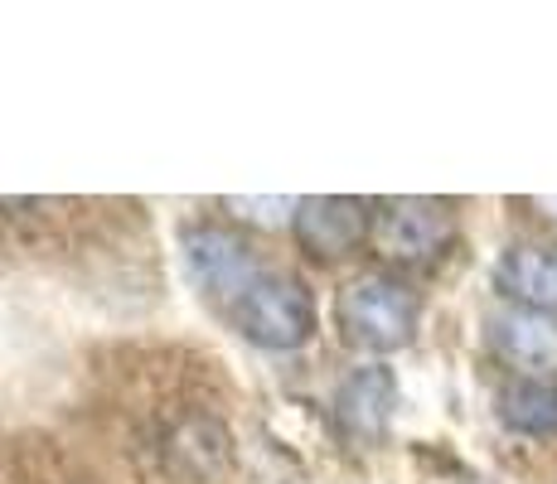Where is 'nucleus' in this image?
Listing matches in <instances>:
<instances>
[{
    "label": "nucleus",
    "instance_id": "f03ea898",
    "mask_svg": "<svg viewBox=\"0 0 557 484\" xmlns=\"http://www.w3.org/2000/svg\"><path fill=\"white\" fill-rule=\"evenodd\" d=\"M417 315H422L417 290L388 272L355 276L335 300V320H339V330H345V339L359 344V349H373V353L403 349V344L417 335Z\"/></svg>",
    "mask_w": 557,
    "mask_h": 484
},
{
    "label": "nucleus",
    "instance_id": "f257e3e1",
    "mask_svg": "<svg viewBox=\"0 0 557 484\" xmlns=\"http://www.w3.org/2000/svg\"><path fill=\"white\" fill-rule=\"evenodd\" d=\"M233 330L262 349H301L315 335V300L301 276L292 272H257L238 296L223 306Z\"/></svg>",
    "mask_w": 557,
    "mask_h": 484
},
{
    "label": "nucleus",
    "instance_id": "423d86ee",
    "mask_svg": "<svg viewBox=\"0 0 557 484\" xmlns=\"http://www.w3.org/2000/svg\"><path fill=\"white\" fill-rule=\"evenodd\" d=\"M490 344L495 353L519 369L523 378H543V373H557V320L543 315V310H523L509 306L490 320Z\"/></svg>",
    "mask_w": 557,
    "mask_h": 484
},
{
    "label": "nucleus",
    "instance_id": "7ed1b4c3",
    "mask_svg": "<svg viewBox=\"0 0 557 484\" xmlns=\"http://www.w3.org/2000/svg\"><path fill=\"white\" fill-rule=\"evenodd\" d=\"M373 243L398 266H432L456 243V213L446 199H388L373 213Z\"/></svg>",
    "mask_w": 557,
    "mask_h": 484
},
{
    "label": "nucleus",
    "instance_id": "39448f33",
    "mask_svg": "<svg viewBox=\"0 0 557 484\" xmlns=\"http://www.w3.org/2000/svg\"><path fill=\"white\" fill-rule=\"evenodd\" d=\"M373 233V213L363 199H339V194H320V199L296 203V243L320 262L349 257Z\"/></svg>",
    "mask_w": 557,
    "mask_h": 484
},
{
    "label": "nucleus",
    "instance_id": "20e7f679",
    "mask_svg": "<svg viewBox=\"0 0 557 484\" xmlns=\"http://www.w3.org/2000/svg\"><path fill=\"white\" fill-rule=\"evenodd\" d=\"M180 247H185L189 282H195L203 296L223 300V306H228V300L238 296L257 272H262V266H257L252 243L243 238V233H233V228H219V223H195V228L180 238Z\"/></svg>",
    "mask_w": 557,
    "mask_h": 484
},
{
    "label": "nucleus",
    "instance_id": "1a4fd4ad",
    "mask_svg": "<svg viewBox=\"0 0 557 484\" xmlns=\"http://www.w3.org/2000/svg\"><path fill=\"white\" fill-rule=\"evenodd\" d=\"M499 422L519 436L548 440L557 436V383L548 378H513L499 393Z\"/></svg>",
    "mask_w": 557,
    "mask_h": 484
},
{
    "label": "nucleus",
    "instance_id": "6e6552de",
    "mask_svg": "<svg viewBox=\"0 0 557 484\" xmlns=\"http://www.w3.org/2000/svg\"><path fill=\"white\" fill-rule=\"evenodd\" d=\"M495 286L523 310H557V247L548 243H513L495 266Z\"/></svg>",
    "mask_w": 557,
    "mask_h": 484
},
{
    "label": "nucleus",
    "instance_id": "0eeeda50",
    "mask_svg": "<svg viewBox=\"0 0 557 484\" xmlns=\"http://www.w3.org/2000/svg\"><path fill=\"white\" fill-rule=\"evenodd\" d=\"M393 407H398V378L383 363H369V369H355L335 393V417L355 440L373 446L393 422Z\"/></svg>",
    "mask_w": 557,
    "mask_h": 484
}]
</instances>
